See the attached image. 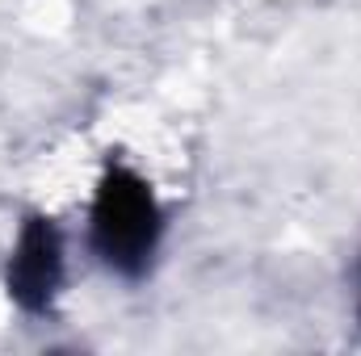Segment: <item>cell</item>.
<instances>
[{
	"label": "cell",
	"instance_id": "obj_3",
	"mask_svg": "<svg viewBox=\"0 0 361 356\" xmlns=\"http://www.w3.org/2000/svg\"><path fill=\"white\" fill-rule=\"evenodd\" d=\"M357 323H361V260H357Z\"/></svg>",
	"mask_w": 361,
	"mask_h": 356
},
{
	"label": "cell",
	"instance_id": "obj_1",
	"mask_svg": "<svg viewBox=\"0 0 361 356\" xmlns=\"http://www.w3.org/2000/svg\"><path fill=\"white\" fill-rule=\"evenodd\" d=\"M164 205L152 180L126 160H109L92 184L89 201V252L118 281H143L164 243Z\"/></svg>",
	"mask_w": 361,
	"mask_h": 356
},
{
	"label": "cell",
	"instance_id": "obj_2",
	"mask_svg": "<svg viewBox=\"0 0 361 356\" xmlns=\"http://www.w3.org/2000/svg\"><path fill=\"white\" fill-rule=\"evenodd\" d=\"M68 281V243L51 214L30 210L4 256V293L25 319H47Z\"/></svg>",
	"mask_w": 361,
	"mask_h": 356
}]
</instances>
